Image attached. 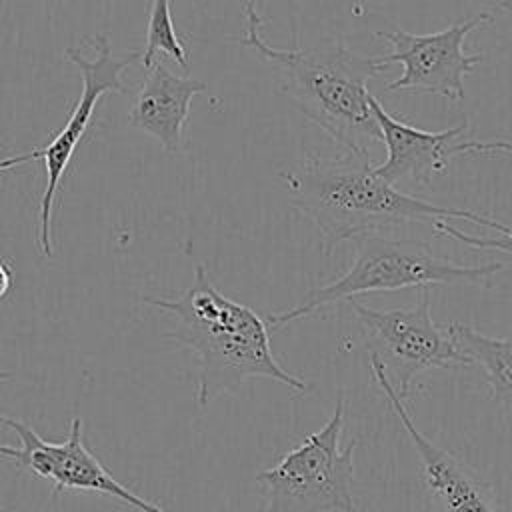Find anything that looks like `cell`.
I'll return each instance as SVG.
<instances>
[{"instance_id": "obj_15", "label": "cell", "mask_w": 512, "mask_h": 512, "mask_svg": "<svg viewBox=\"0 0 512 512\" xmlns=\"http://www.w3.org/2000/svg\"><path fill=\"white\" fill-rule=\"evenodd\" d=\"M434 230L438 236H446V238H452L460 244H466L474 250H480V248H486V250H496V252H504L508 256H512V232L504 234H496V236H476V234H468V232H462L460 228H456L454 224H450L448 220H438L434 224Z\"/></svg>"}, {"instance_id": "obj_8", "label": "cell", "mask_w": 512, "mask_h": 512, "mask_svg": "<svg viewBox=\"0 0 512 512\" xmlns=\"http://www.w3.org/2000/svg\"><path fill=\"white\" fill-rule=\"evenodd\" d=\"M0 426L12 430L20 446L0 444V456L12 460L18 468L30 470L34 476L50 480L54 492H98L138 510V512H166L158 504H152L118 482L110 470L94 456L84 444L82 420L76 416L70 420L68 436L62 442H50L42 438L32 426L18 418L2 416Z\"/></svg>"}, {"instance_id": "obj_1", "label": "cell", "mask_w": 512, "mask_h": 512, "mask_svg": "<svg viewBox=\"0 0 512 512\" xmlns=\"http://www.w3.org/2000/svg\"><path fill=\"white\" fill-rule=\"evenodd\" d=\"M282 178L292 206L318 228L324 258L346 240L406 222L434 226L438 220H466L496 232H512V226L484 214L400 192L376 174L370 156L348 150L332 158L310 156Z\"/></svg>"}, {"instance_id": "obj_13", "label": "cell", "mask_w": 512, "mask_h": 512, "mask_svg": "<svg viewBox=\"0 0 512 512\" xmlns=\"http://www.w3.org/2000/svg\"><path fill=\"white\" fill-rule=\"evenodd\" d=\"M456 346L478 364L486 376L494 400L506 402L512 398V334L488 336L470 324L452 322L446 326Z\"/></svg>"}, {"instance_id": "obj_18", "label": "cell", "mask_w": 512, "mask_h": 512, "mask_svg": "<svg viewBox=\"0 0 512 512\" xmlns=\"http://www.w3.org/2000/svg\"><path fill=\"white\" fill-rule=\"evenodd\" d=\"M30 160H38V152L36 150H30L26 154H20V156H10V158H2L0 160V172L2 170H10L14 166H20V164H26Z\"/></svg>"}, {"instance_id": "obj_16", "label": "cell", "mask_w": 512, "mask_h": 512, "mask_svg": "<svg viewBox=\"0 0 512 512\" xmlns=\"http://www.w3.org/2000/svg\"><path fill=\"white\" fill-rule=\"evenodd\" d=\"M458 154H504L512 156V138L494 140H462L456 146Z\"/></svg>"}, {"instance_id": "obj_4", "label": "cell", "mask_w": 512, "mask_h": 512, "mask_svg": "<svg viewBox=\"0 0 512 512\" xmlns=\"http://www.w3.org/2000/svg\"><path fill=\"white\" fill-rule=\"evenodd\" d=\"M354 242L356 258L348 272L330 284L310 290L294 308L268 314L266 322L272 330L310 316L334 302L352 300L372 292H390L412 286L422 288L434 284L488 288L492 286V278L506 268L502 262L464 266L434 254L430 244L422 240H396L378 232L356 236Z\"/></svg>"}, {"instance_id": "obj_10", "label": "cell", "mask_w": 512, "mask_h": 512, "mask_svg": "<svg viewBox=\"0 0 512 512\" xmlns=\"http://www.w3.org/2000/svg\"><path fill=\"white\" fill-rule=\"evenodd\" d=\"M372 376L382 390L386 402L390 404L392 412L396 414L398 422L410 436L420 464H422V478L426 488L438 498L444 512H502L500 504L490 488L476 470H472L466 462H462L456 454L440 448L434 444L424 432H420L404 408V400L398 396L396 388L386 376L382 362L368 354Z\"/></svg>"}, {"instance_id": "obj_17", "label": "cell", "mask_w": 512, "mask_h": 512, "mask_svg": "<svg viewBox=\"0 0 512 512\" xmlns=\"http://www.w3.org/2000/svg\"><path fill=\"white\" fill-rule=\"evenodd\" d=\"M14 286V270H12V264L10 260L6 258H0V300L4 296H8V292L12 290Z\"/></svg>"}, {"instance_id": "obj_20", "label": "cell", "mask_w": 512, "mask_h": 512, "mask_svg": "<svg viewBox=\"0 0 512 512\" xmlns=\"http://www.w3.org/2000/svg\"><path fill=\"white\" fill-rule=\"evenodd\" d=\"M12 372H0V380H10Z\"/></svg>"}, {"instance_id": "obj_2", "label": "cell", "mask_w": 512, "mask_h": 512, "mask_svg": "<svg viewBox=\"0 0 512 512\" xmlns=\"http://www.w3.org/2000/svg\"><path fill=\"white\" fill-rule=\"evenodd\" d=\"M244 20L242 34L230 40L268 60L282 76L280 90L334 142L348 152L370 156V146L382 142V132L368 82L388 68L382 56L358 54L338 40L308 48H274L260 34L264 18L254 4L244 6Z\"/></svg>"}, {"instance_id": "obj_12", "label": "cell", "mask_w": 512, "mask_h": 512, "mask_svg": "<svg viewBox=\"0 0 512 512\" xmlns=\"http://www.w3.org/2000/svg\"><path fill=\"white\" fill-rule=\"evenodd\" d=\"M206 88V82L178 76L154 58L128 112V122L158 140L164 152L176 154L182 150L190 102Z\"/></svg>"}, {"instance_id": "obj_11", "label": "cell", "mask_w": 512, "mask_h": 512, "mask_svg": "<svg viewBox=\"0 0 512 512\" xmlns=\"http://www.w3.org/2000/svg\"><path fill=\"white\" fill-rule=\"evenodd\" d=\"M372 110L386 146V160L374 166V170L394 186L398 182L426 186L432 176L444 174L450 160L458 154L456 146L462 142V134L468 130L466 120L440 132L416 128L388 114L374 96Z\"/></svg>"}, {"instance_id": "obj_5", "label": "cell", "mask_w": 512, "mask_h": 512, "mask_svg": "<svg viewBox=\"0 0 512 512\" xmlns=\"http://www.w3.org/2000/svg\"><path fill=\"white\" fill-rule=\"evenodd\" d=\"M344 414L346 398L340 392L320 430L256 474L266 494V512H360L352 496L356 440L340 448Z\"/></svg>"}, {"instance_id": "obj_19", "label": "cell", "mask_w": 512, "mask_h": 512, "mask_svg": "<svg viewBox=\"0 0 512 512\" xmlns=\"http://www.w3.org/2000/svg\"><path fill=\"white\" fill-rule=\"evenodd\" d=\"M494 12H512V0H498Z\"/></svg>"}, {"instance_id": "obj_6", "label": "cell", "mask_w": 512, "mask_h": 512, "mask_svg": "<svg viewBox=\"0 0 512 512\" xmlns=\"http://www.w3.org/2000/svg\"><path fill=\"white\" fill-rule=\"evenodd\" d=\"M348 304L368 332V354L382 362L402 400L410 396L414 378L424 370L472 366L448 330L432 320L428 286L420 288V300L412 308L378 310L356 298Z\"/></svg>"}, {"instance_id": "obj_3", "label": "cell", "mask_w": 512, "mask_h": 512, "mask_svg": "<svg viewBox=\"0 0 512 512\" xmlns=\"http://www.w3.org/2000/svg\"><path fill=\"white\" fill-rule=\"evenodd\" d=\"M144 302L170 312L176 324L168 338L196 354L200 408L250 378H270L294 392L310 388L276 360L268 322L250 306L224 296L210 282L204 264H196L190 286L178 298L144 296Z\"/></svg>"}, {"instance_id": "obj_14", "label": "cell", "mask_w": 512, "mask_h": 512, "mask_svg": "<svg viewBox=\"0 0 512 512\" xmlns=\"http://www.w3.org/2000/svg\"><path fill=\"white\" fill-rule=\"evenodd\" d=\"M158 52L172 56L182 68H188V50L176 34L170 12V0H150L146 42L140 56L142 66L150 68Z\"/></svg>"}, {"instance_id": "obj_9", "label": "cell", "mask_w": 512, "mask_h": 512, "mask_svg": "<svg viewBox=\"0 0 512 512\" xmlns=\"http://www.w3.org/2000/svg\"><path fill=\"white\" fill-rule=\"evenodd\" d=\"M492 20L494 12H482L430 34H410L402 28L376 32L392 48L390 54L382 56V62L386 66L398 62L404 68L396 80L386 82V90L434 94L460 102L464 98V78L484 58L482 54H468L464 40Z\"/></svg>"}, {"instance_id": "obj_7", "label": "cell", "mask_w": 512, "mask_h": 512, "mask_svg": "<svg viewBox=\"0 0 512 512\" xmlns=\"http://www.w3.org/2000/svg\"><path fill=\"white\" fill-rule=\"evenodd\" d=\"M92 46L96 50L94 58H86L78 48H66V58L78 68L82 76V92L74 110L70 112L68 122L64 128L48 142L44 148L38 150V160L44 162L46 170V184L40 196L38 208V250L44 258L54 256V240H52V216H54V202L68 164L84 138L94 108L102 94L108 92H128L122 82L124 70L134 64L142 54L136 50L126 52L120 58L112 56V44L106 34H94Z\"/></svg>"}]
</instances>
